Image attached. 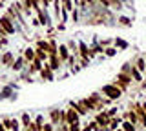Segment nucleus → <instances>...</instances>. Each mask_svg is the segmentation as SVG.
I'll list each match as a JSON object with an SVG mask.
<instances>
[{
  "mask_svg": "<svg viewBox=\"0 0 146 131\" xmlns=\"http://www.w3.org/2000/svg\"><path fill=\"white\" fill-rule=\"evenodd\" d=\"M36 11H38V24L48 26L49 24V18H48V15H46V9L42 11V7H40V9H36Z\"/></svg>",
  "mask_w": 146,
  "mask_h": 131,
  "instance_id": "obj_2",
  "label": "nucleus"
},
{
  "mask_svg": "<svg viewBox=\"0 0 146 131\" xmlns=\"http://www.w3.org/2000/svg\"><path fill=\"white\" fill-rule=\"evenodd\" d=\"M60 58H62V60H66V58H68V49L66 47H60Z\"/></svg>",
  "mask_w": 146,
  "mask_h": 131,
  "instance_id": "obj_10",
  "label": "nucleus"
},
{
  "mask_svg": "<svg viewBox=\"0 0 146 131\" xmlns=\"http://www.w3.org/2000/svg\"><path fill=\"white\" fill-rule=\"evenodd\" d=\"M124 129H126V131H135L133 126H130V122H124Z\"/></svg>",
  "mask_w": 146,
  "mask_h": 131,
  "instance_id": "obj_12",
  "label": "nucleus"
},
{
  "mask_svg": "<svg viewBox=\"0 0 146 131\" xmlns=\"http://www.w3.org/2000/svg\"><path fill=\"white\" fill-rule=\"evenodd\" d=\"M2 4H4V0H0V7H2Z\"/></svg>",
  "mask_w": 146,
  "mask_h": 131,
  "instance_id": "obj_16",
  "label": "nucleus"
},
{
  "mask_svg": "<svg viewBox=\"0 0 146 131\" xmlns=\"http://www.w3.org/2000/svg\"><path fill=\"white\" fill-rule=\"evenodd\" d=\"M0 62H2L4 66H11V62H13V55H11V53H6V55L0 58Z\"/></svg>",
  "mask_w": 146,
  "mask_h": 131,
  "instance_id": "obj_4",
  "label": "nucleus"
},
{
  "mask_svg": "<svg viewBox=\"0 0 146 131\" xmlns=\"http://www.w3.org/2000/svg\"><path fill=\"white\" fill-rule=\"evenodd\" d=\"M0 131H6V126L4 124H0Z\"/></svg>",
  "mask_w": 146,
  "mask_h": 131,
  "instance_id": "obj_15",
  "label": "nucleus"
},
{
  "mask_svg": "<svg viewBox=\"0 0 146 131\" xmlns=\"http://www.w3.org/2000/svg\"><path fill=\"white\" fill-rule=\"evenodd\" d=\"M51 120H53V122L58 120V111H51Z\"/></svg>",
  "mask_w": 146,
  "mask_h": 131,
  "instance_id": "obj_11",
  "label": "nucleus"
},
{
  "mask_svg": "<svg viewBox=\"0 0 146 131\" xmlns=\"http://www.w3.org/2000/svg\"><path fill=\"white\" fill-rule=\"evenodd\" d=\"M58 66H60V60L57 58V55H51V66H49V69H57Z\"/></svg>",
  "mask_w": 146,
  "mask_h": 131,
  "instance_id": "obj_8",
  "label": "nucleus"
},
{
  "mask_svg": "<svg viewBox=\"0 0 146 131\" xmlns=\"http://www.w3.org/2000/svg\"><path fill=\"white\" fill-rule=\"evenodd\" d=\"M68 124H75V122H77V115H75V111H73V109H70V111H68Z\"/></svg>",
  "mask_w": 146,
  "mask_h": 131,
  "instance_id": "obj_7",
  "label": "nucleus"
},
{
  "mask_svg": "<svg viewBox=\"0 0 146 131\" xmlns=\"http://www.w3.org/2000/svg\"><path fill=\"white\" fill-rule=\"evenodd\" d=\"M40 131H51V126L46 124V126H44V129H40Z\"/></svg>",
  "mask_w": 146,
  "mask_h": 131,
  "instance_id": "obj_14",
  "label": "nucleus"
},
{
  "mask_svg": "<svg viewBox=\"0 0 146 131\" xmlns=\"http://www.w3.org/2000/svg\"><path fill=\"white\" fill-rule=\"evenodd\" d=\"M29 124H31V122H29V115H27V113H24V115H22V126H24V128H27Z\"/></svg>",
  "mask_w": 146,
  "mask_h": 131,
  "instance_id": "obj_9",
  "label": "nucleus"
},
{
  "mask_svg": "<svg viewBox=\"0 0 146 131\" xmlns=\"http://www.w3.org/2000/svg\"><path fill=\"white\" fill-rule=\"evenodd\" d=\"M137 66H139V69H144V67H146V66H144V62H143V60H139V64H137Z\"/></svg>",
  "mask_w": 146,
  "mask_h": 131,
  "instance_id": "obj_13",
  "label": "nucleus"
},
{
  "mask_svg": "<svg viewBox=\"0 0 146 131\" xmlns=\"http://www.w3.org/2000/svg\"><path fill=\"white\" fill-rule=\"evenodd\" d=\"M0 28H2L4 31H6L7 35H13L17 31V26H15V22H13L11 18H9L7 15H4L2 18H0Z\"/></svg>",
  "mask_w": 146,
  "mask_h": 131,
  "instance_id": "obj_1",
  "label": "nucleus"
},
{
  "mask_svg": "<svg viewBox=\"0 0 146 131\" xmlns=\"http://www.w3.org/2000/svg\"><path fill=\"white\" fill-rule=\"evenodd\" d=\"M22 64H24V58H18V60H13L11 62V67L15 71H18V69H22Z\"/></svg>",
  "mask_w": 146,
  "mask_h": 131,
  "instance_id": "obj_6",
  "label": "nucleus"
},
{
  "mask_svg": "<svg viewBox=\"0 0 146 131\" xmlns=\"http://www.w3.org/2000/svg\"><path fill=\"white\" fill-rule=\"evenodd\" d=\"M33 58H35V49L27 47L24 51V60H33Z\"/></svg>",
  "mask_w": 146,
  "mask_h": 131,
  "instance_id": "obj_5",
  "label": "nucleus"
},
{
  "mask_svg": "<svg viewBox=\"0 0 146 131\" xmlns=\"http://www.w3.org/2000/svg\"><path fill=\"white\" fill-rule=\"evenodd\" d=\"M104 93H108L111 98H117L119 95H121V91H119V89H115L113 86H106V88H104Z\"/></svg>",
  "mask_w": 146,
  "mask_h": 131,
  "instance_id": "obj_3",
  "label": "nucleus"
}]
</instances>
